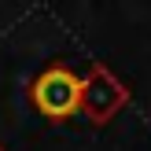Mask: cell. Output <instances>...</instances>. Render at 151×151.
Returning a JSON list of instances; mask_svg holds the SVG:
<instances>
[{"instance_id": "obj_1", "label": "cell", "mask_w": 151, "mask_h": 151, "mask_svg": "<svg viewBox=\"0 0 151 151\" xmlns=\"http://www.w3.org/2000/svg\"><path fill=\"white\" fill-rule=\"evenodd\" d=\"M133 100V88L111 70L107 63L92 59L88 70L81 74V100H78V118H85L88 125L103 129L111 125Z\"/></svg>"}, {"instance_id": "obj_2", "label": "cell", "mask_w": 151, "mask_h": 151, "mask_svg": "<svg viewBox=\"0 0 151 151\" xmlns=\"http://www.w3.org/2000/svg\"><path fill=\"white\" fill-rule=\"evenodd\" d=\"M81 100V74L66 63H52L29 81V107L44 122H70L78 118Z\"/></svg>"}, {"instance_id": "obj_3", "label": "cell", "mask_w": 151, "mask_h": 151, "mask_svg": "<svg viewBox=\"0 0 151 151\" xmlns=\"http://www.w3.org/2000/svg\"><path fill=\"white\" fill-rule=\"evenodd\" d=\"M0 151H7V147H4V144H0Z\"/></svg>"}]
</instances>
